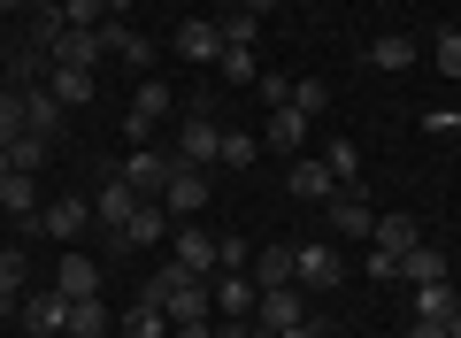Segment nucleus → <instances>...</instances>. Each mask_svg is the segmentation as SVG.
<instances>
[{"instance_id":"nucleus-1","label":"nucleus","mask_w":461,"mask_h":338,"mask_svg":"<svg viewBox=\"0 0 461 338\" xmlns=\"http://www.w3.org/2000/svg\"><path fill=\"white\" fill-rule=\"evenodd\" d=\"M139 300H154L169 323H208V307H215V292H208V277H193L177 254H169V269H154V285L139 292Z\"/></svg>"},{"instance_id":"nucleus-2","label":"nucleus","mask_w":461,"mask_h":338,"mask_svg":"<svg viewBox=\"0 0 461 338\" xmlns=\"http://www.w3.org/2000/svg\"><path fill=\"white\" fill-rule=\"evenodd\" d=\"M215 146H223V123L208 115V100H193V108H185V123H177V161L208 169V161H215Z\"/></svg>"},{"instance_id":"nucleus-3","label":"nucleus","mask_w":461,"mask_h":338,"mask_svg":"<svg viewBox=\"0 0 461 338\" xmlns=\"http://www.w3.org/2000/svg\"><path fill=\"white\" fill-rule=\"evenodd\" d=\"M162 208L177 215V224H193V215L208 208V169H193V161H169V185H162Z\"/></svg>"},{"instance_id":"nucleus-4","label":"nucleus","mask_w":461,"mask_h":338,"mask_svg":"<svg viewBox=\"0 0 461 338\" xmlns=\"http://www.w3.org/2000/svg\"><path fill=\"white\" fill-rule=\"evenodd\" d=\"M208 292H215V315H223V323H247V315H254V300H262V285H254L247 269H215V277H208Z\"/></svg>"},{"instance_id":"nucleus-5","label":"nucleus","mask_w":461,"mask_h":338,"mask_svg":"<svg viewBox=\"0 0 461 338\" xmlns=\"http://www.w3.org/2000/svg\"><path fill=\"white\" fill-rule=\"evenodd\" d=\"M162 115H169V85H162V78H147V85L131 93V108H123V131H131V139L147 146L154 131H162Z\"/></svg>"},{"instance_id":"nucleus-6","label":"nucleus","mask_w":461,"mask_h":338,"mask_svg":"<svg viewBox=\"0 0 461 338\" xmlns=\"http://www.w3.org/2000/svg\"><path fill=\"white\" fill-rule=\"evenodd\" d=\"M100 47H108L115 62H131V69H154V39L139 32L131 16H108V23H100Z\"/></svg>"},{"instance_id":"nucleus-7","label":"nucleus","mask_w":461,"mask_h":338,"mask_svg":"<svg viewBox=\"0 0 461 338\" xmlns=\"http://www.w3.org/2000/svg\"><path fill=\"white\" fill-rule=\"evenodd\" d=\"M339 277H346L339 246H300V254H293V285H308V292H339Z\"/></svg>"},{"instance_id":"nucleus-8","label":"nucleus","mask_w":461,"mask_h":338,"mask_svg":"<svg viewBox=\"0 0 461 338\" xmlns=\"http://www.w3.org/2000/svg\"><path fill=\"white\" fill-rule=\"evenodd\" d=\"M293 323H308V315H300V292H293V285H269L262 300H254V338H277V331H293Z\"/></svg>"},{"instance_id":"nucleus-9","label":"nucleus","mask_w":461,"mask_h":338,"mask_svg":"<svg viewBox=\"0 0 461 338\" xmlns=\"http://www.w3.org/2000/svg\"><path fill=\"white\" fill-rule=\"evenodd\" d=\"M100 54H108V47H100V32H77V23H69L62 39H47V62L54 69H100Z\"/></svg>"},{"instance_id":"nucleus-10","label":"nucleus","mask_w":461,"mask_h":338,"mask_svg":"<svg viewBox=\"0 0 461 338\" xmlns=\"http://www.w3.org/2000/svg\"><path fill=\"white\" fill-rule=\"evenodd\" d=\"M169 161H177V154H154V146H139V154L123 161V185H131L139 200H162V185H169Z\"/></svg>"},{"instance_id":"nucleus-11","label":"nucleus","mask_w":461,"mask_h":338,"mask_svg":"<svg viewBox=\"0 0 461 338\" xmlns=\"http://www.w3.org/2000/svg\"><path fill=\"white\" fill-rule=\"evenodd\" d=\"M323 215H330V231H346V239H369V231H377V208H369L362 193H330Z\"/></svg>"},{"instance_id":"nucleus-12","label":"nucleus","mask_w":461,"mask_h":338,"mask_svg":"<svg viewBox=\"0 0 461 338\" xmlns=\"http://www.w3.org/2000/svg\"><path fill=\"white\" fill-rule=\"evenodd\" d=\"M131 215H139V193H131L123 178H108V185L93 193V224H100V231H123Z\"/></svg>"},{"instance_id":"nucleus-13","label":"nucleus","mask_w":461,"mask_h":338,"mask_svg":"<svg viewBox=\"0 0 461 338\" xmlns=\"http://www.w3.org/2000/svg\"><path fill=\"white\" fill-rule=\"evenodd\" d=\"M177 62H215L223 54V32H215V16H193V23H177Z\"/></svg>"},{"instance_id":"nucleus-14","label":"nucleus","mask_w":461,"mask_h":338,"mask_svg":"<svg viewBox=\"0 0 461 338\" xmlns=\"http://www.w3.org/2000/svg\"><path fill=\"white\" fill-rule=\"evenodd\" d=\"M285 185H293V200H330V193H339V178H330V161H315V154H293Z\"/></svg>"},{"instance_id":"nucleus-15","label":"nucleus","mask_w":461,"mask_h":338,"mask_svg":"<svg viewBox=\"0 0 461 338\" xmlns=\"http://www.w3.org/2000/svg\"><path fill=\"white\" fill-rule=\"evenodd\" d=\"M177 261H185L193 277H215V269H223V239H215V231H193V224H185V231H177Z\"/></svg>"},{"instance_id":"nucleus-16","label":"nucleus","mask_w":461,"mask_h":338,"mask_svg":"<svg viewBox=\"0 0 461 338\" xmlns=\"http://www.w3.org/2000/svg\"><path fill=\"white\" fill-rule=\"evenodd\" d=\"M16 315H23V331H39V338L69 331V300L62 292H32V300H16Z\"/></svg>"},{"instance_id":"nucleus-17","label":"nucleus","mask_w":461,"mask_h":338,"mask_svg":"<svg viewBox=\"0 0 461 338\" xmlns=\"http://www.w3.org/2000/svg\"><path fill=\"white\" fill-rule=\"evenodd\" d=\"M54 292H62V300H100V261H93V254H62Z\"/></svg>"},{"instance_id":"nucleus-18","label":"nucleus","mask_w":461,"mask_h":338,"mask_svg":"<svg viewBox=\"0 0 461 338\" xmlns=\"http://www.w3.org/2000/svg\"><path fill=\"white\" fill-rule=\"evenodd\" d=\"M162 239H169V208L162 200H139V215L115 231V246H162Z\"/></svg>"},{"instance_id":"nucleus-19","label":"nucleus","mask_w":461,"mask_h":338,"mask_svg":"<svg viewBox=\"0 0 461 338\" xmlns=\"http://www.w3.org/2000/svg\"><path fill=\"white\" fill-rule=\"evenodd\" d=\"M308 123H315V115H300L293 100H285V108H269V131H262V146H277V154H300V139H308Z\"/></svg>"},{"instance_id":"nucleus-20","label":"nucleus","mask_w":461,"mask_h":338,"mask_svg":"<svg viewBox=\"0 0 461 338\" xmlns=\"http://www.w3.org/2000/svg\"><path fill=\"white\" fill-rule=\"evenodd\" d=\"M400 277H408V285H446V246L415 239L408 254H400Z\"/></svg>"},{"instance_id":"nucleus-21","label":"nucleus","mask_w":461,"mask_h":338,"mask_svg":"<svg viewBox=\"0 0 461 338\" xmlns=\"http://www.w3.org/2000/svg\"><path fill=\"white\" fill-rule=\"evenodd\" d=\"M85 224H93V200H77V193H69V200H54V208L39 215V231H47V239H77Z\"/></svg>"},{"instance_id":"nucleus-22","label":"nucleus","mask_w":461,"mask_h":338,"mask_svg":"<svg viewBox=\"0 0 461 338\" xmlns=\"http://www.w3.org/2000/svg\"><path fill=\"white\" fill-rule=\"evenodd\" d=\"M0 208L16 215V224L39 215V178H32V169H8V178H0Z\"/></svg>"},{"instance_id":"nucleus-23","label":"nucleus","mask_w":461,"mask_h":338,"mask_svg":"<svg viewBox=\"0 0 461 338\" xmlns=\"http://www.w3.org/2000/svg\"><path fill=\"white\" fill-rule=\"evenodd\" d=\"M23 115H32L39 139H54V131H62V100H54L47 85H23Z\"/></svg>"},{"instance_id":"nucleus-24","label":"nucleus","mask_w":461,"mask_h":338,"mask_svg":"<svg viewBox=\"0 0 461 338\" xmlns=\"http://www.w3.org/2000/svg\"><path fill=\"white\" fill-rule=\"evenodd\" d=\"M415 239H423V231H415V215H377V231H369V246H377V254H408Z\"/></svg>"},{"instance_id":"nucleus-25","label":"nucleus","mask_w":461,"mask_h":338,"mask_svg":"<svg viewBox=\"0 0 461 338\" xmlns=\"http://www.w3.org/2000/svg\"><path fill=\"white\" fill-rule=\"evenodd\" d=\"M293 254H300V246H262L247 277H254V285H262V292H269V285H293Z\"/></svg>"},{"instance_id":"nucleus-26","label":"nucleus","mask_w":461,"mask_h":338,"mask_svg":"<svg viewBox=\"0 0 461 338\" xmlns=\"http://www.w3.org/2000/svg\"><path fill=\"white\" fill-rule=\"evenodd\" d=\"M47 93L62 100V108H85V100H93V69H54L47 62Z\"/></svg>"},{"instance_id":"nucleus-27","label":"nucleus","mask_w":461,"mask_h":338,"mask_svg":"<svg viewBox=\"0 0 461 338\" xmlns=\"http://www.w3.org/2000/svg\"><path fill=\"white\" fill-rule=\"evenodd\" d=\"M461 307V292H454V277H446V285H415V315L423 323H446Z\"/></svg>"},{"instance_id":"nucleus-28","label":"nucleus","mask_w":461,"mask_h":338,"mask_svg":"<svg viewBox=\"0 0 461 338\" xmlns=\"http://www.w3.org/2000/svg\"><path fill=\"white\" fill-rule=\"evenodd\" d=\"M415 62V39L408 32H384L377 47H369V69H408Z\"/></svg>"},{"instance_id":"nucleus-29","label":"nucleus","mask_w":461,"mask_h":338,"mask_svg":"<svg viewBox=\"0 0 461 338\" xmlns=\"http://www.w3.org/2000/svg\"><path fill=\"white\" fill-rule=\"evenodd\" d=\"M123 338H169V315L154 300H131V315H123Z\"/></svg>"},{"instance_id":"nucleus-30","label":"nucleus","mask_w":461,"mask_h":338,"mask_svg":"<svg viewBox=\"0 0 461 338\" xmlns=\"http://www.w3.org/2000/svg\"><path fill=\"white\" fill-rule=\"evenodd\" d=\"M323 161H330V178H339V193H354V178H362V154H354V139H330Z\"/></svg>"},{"instance_id":"nucleus-31","label":"nucleus","mask_w":461,"mask_h":338,"mask_svg":"<svg viewBox=\"0 0 461 338\" xmlns=\"http://www.w3.org/2000/svg\"><path fill=\"white\" fill-rule=\"evenodd\" d=\"M215 32H223V47H254L262 39V16L254 8H230V16H215Z\"/></svg>"},{"instance_id":"nucleus-32","label":"nucleus","mask_w":461,"mask_h":338,"mask_svg":"<svg viewBox=\"0 0 461 338\" xmlns=\"http://www.w3.org/2000/svg\"><path fill=\"white\" fill-rule=\"evenodd\" d=\"M69 338H108V307L100 300H69Z\"/></svg>"},{"instance_id":"nucleus-33","label":"nucleus","mask_w":461,"mask_h":338,"mask_svg":"<svg viewBox=\"0 0 461 338\" xmlns=\"http://www.w3.org/2000/svg\"><path fill=\"white\" fill-rule=\"evenodd\" d=\"M254 154H262V139H254V131H223V146H215V161H223V169H247Z\"/></svg>"},{"instance_id":"nucleus-34","label":"nucleus","mask_w":461,"mask_h":338,"mask_svg":"<svg viewBox=\"0 0 461 338\" xmlns=\"http://www.w3.org/2000/svg\"><path fill=\"white\" fill-rule=\"evenodd\" d=\"M23 131H32V115H23V93H0V146H16Z\"/></svg>"},{"instance_id":"nucleus-35","label":"nucleus","mask_w":461,"mask_h":338,"mask_svg":"<svg viewBox=\"0 0 461 338\" xmlns=\"http://www.w3.org/2000/svg\"><path fill=\"white\" fill-rule=\"evenodd\" d=\"M215 69H223L230 85H254V78H262V69H254V47H223V54H215Z\"/></svg>"},{"instance_id":"nucleus-36","label":"nucleus","mask_w":461,"mask_h":338,"mask_svg":"<svg viewBox=\"0 0 461 338\" xmlns=\"http://www.w3.org/2000/svg\"><path fill=\"white\" fill-rule=\"evenodd\" d=\"M8 161H16V169H32V178H39V161H47V139H39V131H23V139L8 146Z\"/></svg>"},{"instance_id":"nucleus-37","label":"nucleus","mask_w":461,"mask_h":338,"mask_svg":"<svg viewBox=\"0 0 461 338\" xmlns=\"http://www.w3.org/2000/svg\"><path fill=\"white\" fill-rule=\"evenodd\" d=\"M430 62H438L446 78H461V32H438V39H430Z\"/></svg>"},{"instance_id":"nucleus-38","label":"nucleus","mask_w":461,"mask_h":338,"mask_svg":"<svg viewBox=\"0 0 461 338\" xmlns=\"http://www.w3.org/2000/svg\"><path fill=\"white\" fill-rule=\"evenodd\" d=\"M23 277H32V261H23L16 246H8V254H0V292H8V300H16V292H23Z\"/></svg>"},{"instance_id":"nucleus-39","label":"nucleus","mask_w":461,"mask_h":338,"mask_svg":"<svg viewBox=\"0 0 461 338\" xmlns=\"http://www.w3.org/2000/svg\"><path fill=\"white\" fill-rule=\"evenodd\" d=\"M254 93H262L269 108H285V100H293V78H277V69H262V78H254Z\"/></svg>"},{"instance_id":"nucleus-40","label":"nucleus","mask_w":461,"mask_h":338,"mask_svg":"<svg viewBox=\"0 0 461 338\" xmlns=\"http://www.w3.org/2000/svg\"><path fill=\"white\" fill-rule=\"evenodd\" d=\"M323 100H330V93H323V78H300V85H293V108H300V115H315Z\"/></svg>"},{"instance_id":"nucleus-41","label":"nucleus","mask_w":461,"mask_h":338,"mask_svg":"<svg viewBox=\"0 0 461 338\" xmlns=\"http://www.w3.org/2000/svg\"><path fill=\"white\" fill-rule=\"evenodd\" d=\"M223 269H254V246L247 239H223Z\"/></svg>"},{"instance_id":"nucleus-42","label":"nucleus","mask_w":461,"mask_h":338,"mask_svg":"<svg viewBox=\"0 0 461 338\" xmlns=\"http://www.w3.org/2000/svg\"><path fill=\"white\" fill-rule=\"evenodd\" d=\"M369 277H377V285H393V277H400V254H377V246H369Z\"/></svg>"},{"instance_id":"nucleus-43","label":"nucleus","mask_w":461,"mask_h":338,"mask_svg":"<svg viewBox=\"0 0 461 338\" xmlns=\"http://www.w3.org/2000/svg\"><path fill=\"white\" fill-rule=\"evenodd\" d=\"M423 131H438V139H454V131H461V115H454V108H430V115H423Z\"/></svg>"},{"instance_id":"nucleus-44","label":"nucleus","mask_w":461,"mask_h":338,"mask_svg":"<svg viewBox=\"0 0 461 338\" xmlns=\"http://www.w3.org/2000/svg\"><path fill=\"white\" fill-rule=\"evenodd\" d=\"M208 338H254V323H215Z\"/></svg>"},{"instance_id":"nucleus-45","label":"nucleus","mask_w":461,"mask_h":338,"mask_svg":"<svg viewBox=\"0 0 461 338\" xmlns=\"http://www.w3.org/2000/svg\"><path fill=\"white\" fill-rule=\"evenodd\" d=\"M408 338H446V323H423V315H415V323H408Z\"/></svg>"},{"instance_id":"nucleus-46","label":"nucleus","mask_w":461,"mask_h":338,"mask_svg":"<svg viewBox=\"0 0 461 338\" xmlns=\"http://www.w3.org/2000/svg\"><path fill=\"white\" fill-rule=\"evenodd\" d=\"M169 338H208V323H169Z\"/></svg>"},{"instance_id":"nucleus-47","label":"nucleus","mask_w":461,"mask_h":338,"mask_svg":"<svg viewBox=\"0 0 461 338\" xmlns=\"http://www.w3.org/2000/svg\"><path fill=\"white\" fill-rule=\"evenodd\" d=\"M277 338H323V331H315V323H293V331H277Z\"/></svg>"},{"instance_id":"nucleus-48","label":"nucleus","mask_w":461,"mask_h":338,"mask_svg":"<svg viewBox=\"0 0 461 338\" xmlns=\"http://www.w3.org/2000/svg\"><path fill=\"white\" fill-rule=\"evenodd\" d=\"M247 8H254V16H262V23H269V16H277V0H247Z\"/></svg>"},{"instance_id":"nucleus-49","label":"nucleus","mask_w":461,"mask_h":338,"mask_svg":"<svg viewBox=\"0 0 461 338\" xmlns=\"http://www.w3.org/2000/svg\"><path fill=\"white\" fill-rule=\"evenodd\" d=\"M100 8H108V16H131V0H100Z\"/></svg>"},{"instance_id":"nucleus-50","label":"nucleus","mask_w":461,"mask_h":338,"mask_svg":"<svg viewBox=\"0 0 461 338\" xmlns=\"http://www.w3.org/2000/svg\"><path fill=\"white\" fill-rule=\"evenodd\" d=\"M446 338H461V307H454V315H446Z\"/></svg>"},{"instance_id":"nucleus-51","label":"nucleus","mask_w":461,"mask_h":338,"mask_svg":"<svg viewBox=\"0 0 461 338\" xmlns=\"http://www.w3.org/2000/svg\"><path fill=\"white\" fill-rule=\"evenodd\" d=\"M230 8H247V0H215V16H230Z\"/></svg>"},{"instance_id":"nucleus-52","label":"nucleus","mask_w":461,"mask_h":338,"mask_svg":"<svg viewBox=\"0 0 461 338\" xmlns=\"http://www.w3.org/2000/svg\"><path fill=\"white\" fill-rule=\"evenodd\" d=\"M23 8H32V16H39V8H62V0H23Z\"/></svg>"},{"instance_id":"nucleus-53","label":"nucleus","mask_w":461,"mask_h":338,"mask_svg":"<svg viewBox=\"0 0 461 338\" xmlns=\"http://www.w3.org/2000/svg\"><path fill=\"white\" fill-rule=\"evenodd\" d=\"M8 169H16V161H8V146H0V178H8Z\"/></svg>"},{"instance_id":"nucleus-54","label":"nucleus","mask_w":461,"mask_h":338,"mask_svg":"<svg viewBox=\"0 0 461 338\" xmlns=\"http://www.w3.org/2000/svg\"><path fill=\"white\" fill-rule=\"evenodd\" d=\"M8 307H16V300H8V292H0V315H8Z\"/></svg>"},{"instance_id":"nucleus-55","label":"nucleus","mask_w":461,"mask_h":338,"mask_svg":"<svg viewBox=\"0 0 461 338\" xmlns=\"http://www.w3.org/2000/svg\"><path fill=\"white\" fill-rule=\"evenodd\" d=\"M0 8H23V0H0Z\"/></svg>"}]
</instances>
